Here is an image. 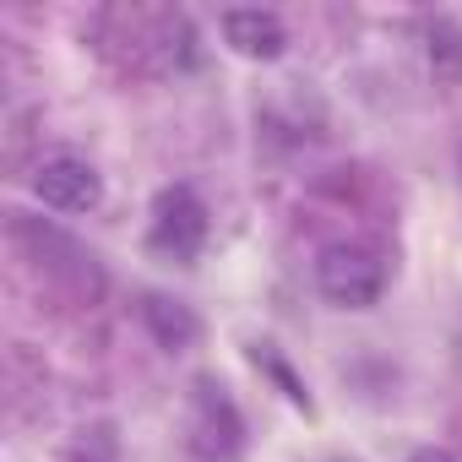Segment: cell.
Listing matches in <instances>:
<instances>
[{"label": "cell", "instance_id": "obj_1", "mask_svg": "<svg viewBox=\"0 0 462 462\" xmlns=\"http://www.w3.org/2000/svg\"><path fill=\"white\" fill-rule=\"evenodd\" d=\"M316 294L337 310H370L381 294H386V262L359 245V240H337V245H321L316 256Z\"/></svg>", "mask_w": 462, "mask_h": 462}, {"label": "cell", "instance_id": "obj_2", "mask_svg": "<svg viewBox=\"0 0 462 462\" xmlns=\"http://www.w3.org/2000/svg\"><path fill=\"white\" fill-rule=\"evenodd\" d=\"M207 245V207L190 185H163L152 196V223H147V251L169 267H190Z\"/></svg>", "mask_w": 462, "mask_h": 462}, {"label": "cell", "instance_id": "obj_3", "mask_svg": "<svg viewBox=\"0 0 462 462\" xmlns=\"http://www.w3.org/2000/svg\"><path fill=\"white\" fill-rule=\"evenodd\" d=\"M190 446L207 462H235L245 446V419H240L235 397H228V386L212 375L190 381Z\"/></svg>", "mask_w": 462, "mask_h": 462}, {"label": "cell", "instance_id": "obj_4", "mask_svg": "<svg viewBox=\"0 0 462 462\" xmlns=\"http://www.w3.org/2000/svg\"><path fill=\"white\" fill-rule=\"evenodd\" d=\"M33 196L55 212H98L104 207V174L88 163V158H71V152H55L33 169Z\"/></svg>", "mask_w": 462, "mask_h": 462}, {"label": "cell", "instance_id": "obj_5", "mask_svg": "<svg viewBox=\"0 0 462 462\" xmlns=\"http://www.w3.org/2000/svg\"><path fill=\"white\" fill-rule=\"evenodd\" d=\"M217 28H223V44L235 55H245V60H278L289 50V28L267 6H228L217 17Z\"/></svg>", "mask_w": 462, "mask_h": 462}, {"label": "cell", "instance_id": "obj_6", "mask_svg": "<svg viewBox=\"0 0 462 462\" xmlns=\"http://www.w3.org/2000/svg\"><path fill=\"white\" fill-rule=\"evenodd\" d=\"M142 327L152 332V343H158L163 354H185V348H196V337H201L196 310H190L185 300H169V294H142Z\"/></svg>", "mask_w": 462, "mask_h": 462}, {"label": "cell", "instance_id": "obj_7", "mask_svg": "<svg viewBox=\"0 0 462 462\" xmlns=\"http://www.w3.org/2000/svg\"><path fill=\"white\" fill-rule=\"evenodd\" d=\"M251 354H256V365H262V370H267V375H273V381L283 386V397H289V402H294V408H300V413L310 419V413H316V402H310V392H305V386L294 381V370H289V365L278 359V348H273V343H256Z\"/></svg>", "mask_w": 462, "mask_h": 462}, {"label": "cell", "instance_id": "obj_8", "mask_svg": "<svg viewBox=\"0 0 462 462\" xmlns=\"http://www.w3.org/2000/svg\"><path fill=\"white\" fill-rule=\"evenodd\" d=\"M408 462H457V457H451L446 446H419V451H413Z\"/></svg>", "mask_w": 462, "mask_h": 462}]
</instances>
